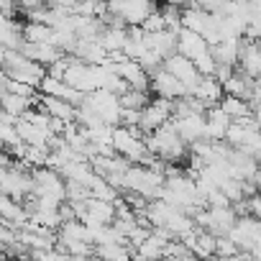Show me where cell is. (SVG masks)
<instances>
[{
    "instance_id": "obj_2",
    "label": "cell",
    "mask_w": 261,
    "mask_h": 261,
    "mask_svg": "<svg viewBox=\"0 0 261 261\" xmlns=\"http://www.w3.org/2000/svg\"><path fill=\"white\" fill-rule=\"evenodd\" d=\"M174 115V100H167V97H154L144 110H141V123H139V130L144 136L159 130L162 125H167Z\"/></svg>"
},
{
    "instance_id": "obj_11",
    "label": "cell",
    "mask_w": 261,
    "mask_h": 261,
    "mask_svg": "<svg viewBox=\"0 0 261 261\" xmlns=\"http://www.w3.org/2000/svg\"><path fill=\"white\" fill-rule=\"evenodd\" d=\"M39 102L44 105V110L51 118H62L64 123H77V105H72L62 97H49V95H41Z\"/></svg>"
},
{
    "instance_id": "obj_1",
    "label": "cell",
    "mask_w": 261,
    "mask_h": 261,
    "mask_svg": "<svg viewBox=\"0 0 261 261\" xmlns=\"http://www.w3.org/2000/svg\"><path fill=\"white\" fill-rule=\"evenodd\" d=\"M3 74L16 80V82H23V85H31V87H41V82L46 80V67L29 59L26 54L21 51H13V49H3Z\"/></svg>"
},
{
    "instance_id": "obj_3",
    "label": "cell",
    "mask_w": 261,
    "mask_h": 261,
    "mask_svg": "<svg viewBox=\"0 0 261 261\" xmlns=\"http://www.w3.org/2000/svg\"><path fill=\"white\" fill-rule=\"evenodd\" d=\"M87 108H92L108 125H120V113H123V105H120V95L115 92H108V90H95L87 95V100L82 102Z\"/></svg>"
},
{
    "instance_id": "obj_6",
    "label": "cell",
    "mask_w": 261,
    "mask_h": 261,
    "mask_svg": "<svg viewBox=\"0 0 261 261\" xmlns=\"http://www.w3.org/2000/svg\"><path fill=\"white\" fill-rule=\"evenodd\" d=\"M125 82H128V87H134V90H151V74L144 69V64L141 62H136V59H123V62H118V64H110Z\"/></svg>"
},
{
    "instance_id": "obj_14",
    "label": "cell",
    "mask_w": 261,
    "mask_h": 261,
    "mask_svg": "<svg viewBox=\"0 0 261 261\" xmlns=\"http://www.w3.org/2000/svg\"><path fill=\"white\" fill-rule=\"evenodd\" d=\"M220 108L233 118V120H243V118H251L253 115V105L248 100H241V97H233V95H225L220 100Z\"/></svg>"
},
{
    "instance_id": "obj_7",
    "label": "cell",
    "mask_w": 261,
    "mask_h": 261,
    "mask_svg": "<svg viewBox=\"0 0 261 261\" xmlns=\"http://www.w3.org/2000/svg\"><path fill=\"white\" fill-rule=\"evenodd\" d=\"M164 69H169L179 82H185V85L190 87V92H192V90L200 85V80H202V74H200V69L195 67V62L187 59V57H182V54L169 57V59L164 62Z\"/></svg>"
},
{
    "instance_id": "obj_8",
    "label": "cell",
    "mask_w": 261,
    "mask_h": 261,
    "mask_svg": "<svg viewBox=\"0 0 261 261\" xmlns=\"http://www.w3.org/2000/svg\"><path fill=\"white\" fill-rule=\"evenodd\" d=\"M205 118H207V139H210V141H225L228 128L233 125V118H230L220 105L207 108Z\"/></svg>"
},
{
    "instance_id": "obj_17",
    "label": "cell",
    "mask_w": 261,
    "mask_h": 261,
    "mask_svg": "<svg viewBox=\"0 0 261 261\" xmlns=\"http://www.w3.org/2000/svg\"><path fill=\"white\" fill-rule=\"evenodd\" d=\"M195 67L200 69V74H202V77H213V74H215V69H218V62H215L213 51H207V54H202L200 59H195Z\"/></svg>"
},
{
    "instance_id": "obj_20",
    "label": "cell",
    "mask_w": 261,
    "mask_h": 261,
    "mask_svg": "<svg viewBox=\"0 0 261 261\" xmlns=\"http://www.w3.org/2000/svg\"><path fill=\"white\" fill-rule=\"evenodd\" d=\"M179 261H205V258H200V256H195V253H190V256H185V258H179Z\"/></svg>"
},
{
    "instance_id": "obj_10",
    "label": "cell",
    "mask_w": 261,
    "mask_h": 261,
    "mask_svg": "<svg viewBox=\"0 0 261 261\" xmlns=\"http://www.w3.org/2000/svg\"><path fill=\"white\" fill-rule=\"evenodd\" d=\"M21 54H26L29 59H34V62H39L44 67H51L54 62H59L64 57V51L57 49L54 44H34V41H26L23 49H21Z\"/></svg>"
},
{
    "instance_id": "obj_5",
    "label": "cell",
    "mask_w": 261,
    "mask_h": 261,
    "mask_svg": "<svg viewBox=\"0 0 261 261\" xmlns=\"http://www.w3.org/2000/svg\"><path fill=\"white\" fill-rule=\"evenodd\" d=\"M172 123H174V128L179 130V136L190 146L197 144V141H202V139H207V118H205V113L202 115L200 113H192V115L172 118Z\"/></svg>"
},
{
    "instance_id": "obj_4",
    "label": "cell",
    "mask_w": 261,
    "mask_h": 261,
    "mask_svg": "<svg viewBox=\"0 0 261 261\" xmlns=\"http://www.w3.org/2000/svg\"><path fill=\"white\" fill-rule=\"evenodd\" d=\"M151 92H154L156 97H167V100H182V97L192 95L190 87H187L185 82H179V80H177L169 69H164V67L151 74Z\"/></svg>"
},
{
    "instance_id": "obj_12",
    "label": "cell",
    "mask_w": 261,
    "mask_h": 261,
    "mask_svg": "<svg viewBox=\"0 0 261 261\" xmlns=\"http://www.w3.org/2000/svg\"><path fill=\"white\" fill-rule=\"evenodd\" d=\"M192 95L200 97L207 108H213V105H220V100L225 97V90H223V85L215 77H202L200 85L192 90Z\"/></svg>"
},
{
    "instance_id": "obj_15",
    "label": "cell",
    "mask_w": 261,
    "mask_h": 261,
    "mask_svg": "<svg viewBox=\"0 0 261 261\" xmlns=\"http://www.w3.org/2000/svg\"><path fill=\"white\" fill-rule=\"evenodd\" d=\"M149 102H151V90H134V87H128L120 95V105L125 110H144Z\"/></svg>"
},
{
    "instance_id": "obj_16",
    "label": "cell",
    "mask_w": 261,
    "mask_h": 261,
    "mask_svg": "<svg viewBox=\"0 0 261 261\" xmlns=\"http://www.w3.org/2000/svg\"><path fill=\"white\" fill-rule=\"evenodd\" d=\"M23 36H26V41H34V44H51L54 29L46 26V23H31V21H26Z\"/></svg>"
},
{
    "instance_id": "obj_18",
    "label": "cell",
    "mask_w": 261,
    "mask_h": 261,
    "mask_svg": "<svg viewBox=\"0 0 261 261\" xmlns=\"http://www.w3.org/2000/svg\"><path fill=\"white\" fill-rule=\"evenodd\" d=\"M241 246L230 236H218V256H238Z\"/></svg>"
},
{
    "instance_id": "obj_13",
    "label": "cell",
    "mask_w": 261,
    "mask_h": 261,
    "mask_svg": "<svg viewBox=\"0 0 261 261\" xmlns=\"http://www.w3.org/2000/svg\"><path fill=\"white\" fill-rule=\"evenodd\" d=\"M130 29V26H128ZM128 29H110L105 26V31L100 34V44L108 54H115V51H123L125 49V41H128Z\"/></svg>"
},
{
    "instance_id": "obj_9",
    "label": "cell",
    "mask_w": 261,
    "mask_h": 261,
    "mask_svg": "<svg viewBox=\"0 0 261 261\" xmlns=\"http://www.w3.org/2000/svg\"><path fill=\"white\" fill-rule=\"evenodd\" d=\"M207 51H210V44L205 41V36H200V34H195L190 29H182L179 31V54L182 57H187V59L195 62V59H200Z\"/></svg>"
},
{
    "instance_id": "obj_19",
    "label": "cell",
    "mask_w": 261,
    "mask_h": 261,
    "mask_svg": "<svg viewBox=\"0 0 261 261\" xmlns=\"http://www.w3.org/2000/svg\"><path fill=\"white\" fill-rule=\"evenodd\" d=\"M253 118H256V123H258V128H261V105L253 108Z\"/></svg>"
}]
</instances>
